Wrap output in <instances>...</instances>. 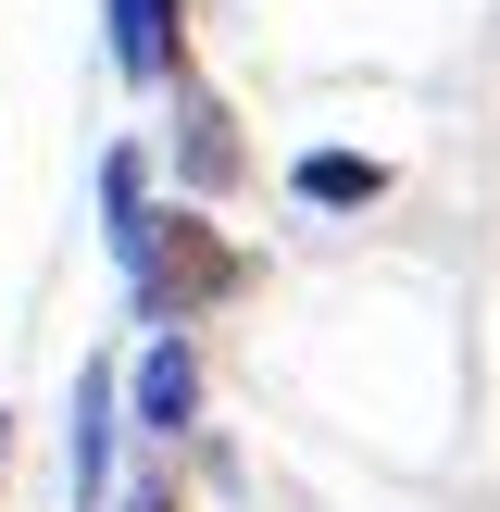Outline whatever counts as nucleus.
<instances>
[{
  "instance_id": "0eeeda50",
  "label": "nucleus",
  "mask_w": 500,
  "mask_h": 512,
  "mask_svg": "<svg viewBox=\"0 0 500 512\" xmlns=\"http://www.w3.org/2000/svg\"><path fill=\"white\" fill-rule=\"evenodd\" d=\"M100 238H113V263H138V238H150V163L138 150H100Z\"/></svg>"
},
{
  "instance_id": "f257e3e1",
  "label": "nucleus",
  "mask_w": 500,
  "mask_h": 512,
  "mask_svg": "<svg viewBox=\"0 0 500 512\" xmlns=\"http://www.w3.org/2000/svg\"><path fill=\"white\" fill-rule=\"evenodd\" d=\"M238 275H250V263H238L200 213H150V238H138V263H125V288H138V325H200V300H225Z\"/></svg>"
},
{
  "instance_id": "1a4fd4ad",
  "label": "nucleus",
  "mask_w": 500,
  "mask_h": 512,
  "mask_svg": "<svg viewBox=\"0 0 500 512\" xmlns=\"http://www.w3.org/2000/svg\"><path fill=\"white\" fill-rule=\"evenodd\" d=\"M0 425H13V413H0ZM0 450H13V438H0Z\"/></svg>"
},
{
  "instance_id": "7ed1b4c3",
  "label": "nucleus",
  "mask_w": 500,
  "mask_h": 512,
  "mask_svg": "<svg viewBox=\"0 0 500 512\" xmlns=\"http://www.w3.org/2000/svg\"><path fill=\"white\" fill-rule=\"evenodd\" d=\"M100 25H113L125 88H175L188 75V0H100Z\"/></svg>"
},
{
  "instance_id": "423d86ee",
  "label": "nucleus",
  "mask_w": 500,
  "mask_h": 512,
  "mask_svg": "<svg viewBox=\"0 0 500 512\" xmlns=\"http://www.w3.org/2000/svg\"><path fill=\"white\" fill-rule=\"evenodd\" d=\"M288 188L313 200V213H375V200H388V163H375V150H300Z\"/></svg>"
},
{
  "instance_id": "39448f33",
  "label": "nucleus",
  "mask_w": 500,
  "mask_h": 512,
  "mask_svg": "<svg viewBox=\"0 0 500 512\" xmlns=\"http://www.w3.org/2000/svg\"><path fill=\"white\" fill-rule=\"evenodd\" d=\"M175 175H188V188H238V163H250V150H238V113H225V100L213 88H188V75H175Z\"/></svg>"
},
{
  "instance_id": "f03ea898",
  "label": "nucleus",
  "mask_w": 500,
  "mask_h": 512,
  "mask_svg": "<svg viewBox=\"0 0 500 512\" xmlns=\"http://www.w3.org/2000/svg\"><path fill=\"white\" fill-rule=\"evenodd\" d=\"M113 400L138 413V438H150V450H163V438H188V425H200V350H188V325H150V338H138V363L113 375Z\"/></svg>"
},
{
  "instance_id": "20e7f679",
  "label": "nucleus",
  "mask_w": 500,
  "mask_h": 512,
  "mask_svg": "<svg viewBox=\"0 0 500 512\" xmlns=\"http://www.w3.org/2000/svg\"><path fill=\"white\" fill-rule=\"evenodd\" d=\"M113 363L75 375V425H63V475H75V512H113Z\"/></svg>"
},
{
  "instance_id": "6e6552de",
  "label": "nucleus",
  "mask_w": 500,
  "mask_h": 512,
  "mask_svg": "<svg viewBox=\"0 0 500 512\" xmlns=\"http://www.w3.org/2000/svg\"><path fill=\"white\" fill-rule=\"evenodd\" d=\"M113 512H175V488H163V463H150V475H138V488H125Z\"/></svg>"
}]
</instances>
